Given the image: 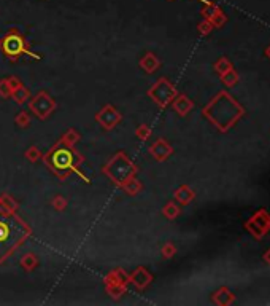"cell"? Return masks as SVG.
<instances>
[{
	"instance_id": "6da1fadb",
	"label": "cell",
	"mask_w": 270,
	"mask_h": 306,
	"mask_svg": "<svg viewBox=\"0 0 270 306\" xmlns=\"http://www.w3.org/2000/svg\"><path fill=\"white\" fill-rule=\"evenodd\" d=\"M3 48L8 54H19L21 51H24V40L22 37L11 32L3 40Z\"/></svg>"
},
{
	"instance_id": "7a4b0ae2",
	"label": "cell",
	"mask_w": 270,
	"mask_h": 306,
	"mask_svg": "<svg viewBox=\"0 0 270 306\" xmlns=\"http://www.w3.org/2000/svg\"><path fill=\"white\" fill-rule=\"evenodd\" d=\"M7 238H8V226L0 224V242L7 241Z\"/></svg>"
}]
</instances>
